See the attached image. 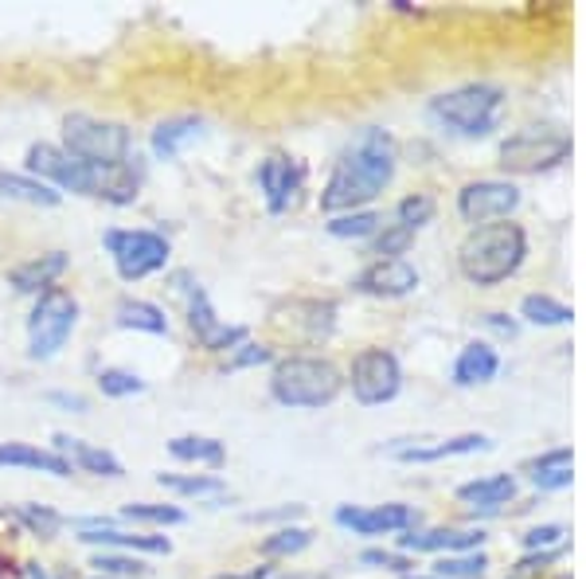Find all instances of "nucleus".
Wrapping results in <instances>:
<instances>
[{"label": "nucleus", "instance_id": "nucleus-5", "mask_svg": "<svg viewBox=\"0 0 586 579\" xmlns=\"http://www.w3.org/2000/svg\"><path fill=\"white\" fill-rule=\"evenodd\" d=\"M63 153L82 165H126L129 129L122 122H102L90 114H67L63 122Z\"/></svg>", "mask_w": 586, "mask_h": 579}, {"label": "nucleus", "instance_id": "nucleus-21", "mask_svg": "<svg viewBox=\"0 0 586 579\" xmlns=\"http://www.w3.org/2000/svg\"><path fill=\"white\" fill-rule=\"evenodd\" d=\"M55 446H59V454L63 458H75L82 470H90V474H106V478H122V462L114 458V454H106V451H98V446H90V442H82V439H67V435H55Z\"/></svg>", "mask_w": 586, "mask_h": 579}, {"label": "nucleus", "instance_id": "nucleus-46", "mask_svg": "<svg viewBox=\"0 0 586 579\" xmlns=\"http://www.w3.org/2000/svg\"><path fill=\"white\" fill-rule=\"evenodd\" d=\"M215 579H231V576H215Z\"/></svg>", "mask_w": 586, "mask_h": 579}, {"label": "nucleus", "instance_id": "nucleus-42", "mask_svg": "<svg viewBox=\"0 0 586 579\" xmlns=\"http://www.w3.org/2000/svg\"><path fill=\"white\" fill-rule=\"evenodd\" d=\"M364 564H383V568H407V559L395 552H364Z\"/></svg>", "mask_w": 586, "mask_h": 579}, {"label": "nucleus", "instance_id": "nucleus-15", "mask_svg": "<svg viewBox=\"0 0 586 579\" xmlns=\"http://www.w3.org/2000/svg\"><path fill=\"white\" fill-rule=\"evenodd\" d=\"M258 185H263L270 212H285L297 197V188H302V168L290 158H266L258 165Z\"/></svg>", "mask_w": 586, "mask_h": 579}, {"label": "nucleus", "instance_id": "nucleus-37", "mask_svg": "<svg viewBox=\"0 0 586 579\" xmlns=\"http://www.w3.org/2000/svg\"><path fill=\"white\" fill-rule=\"evenodd\" d=\"M156 481H161L165 490H176V493H219L224 490V481L219 478H176V474H156Z\"/></svg>", "mask_w": 586, "mask_h": 579}, {"label": "nucleus", "instance_id": "nucleus-7", "mask_svg": "<svg viewBox=\"0 0 586 579\" xmlns=\"http://www.w3.org/2000/svg\"><path fill=\"white\" fill-rule=\"evenodd\" d=\"M75 317H78V305L67 290H43L28 317V353L36 361H51V356L67 344L71 329H75Z\"/></svg>", "mask_w": 586, "mask_h": 579}, {"label": "nucleus", "instance_id": "nucleus-19", "mask_svg": "<svg viewBox=\"0 0 586 579\" xmlns=\"http://www.w3.org/2000/svg\"><path fill=\"white\" fill-rule=\"evenodd\" d=\"M0 466H28V470L55 474V478H67L71 462L55 451H39L28 442H0Z\"/></svg>", "mask_w": 586, "mask_h": 579}, {"label": "nucleus", "instance_id": "nucleus-13", "mask_svg": "<svg viewBox=\"0 0 586 579\" xmlns=\"http://www.w3.org/2000/svg\"><path fill=\"white\" fill-rule=\"evenodd\" d=\"M419 286V270L407 263V259H380L371 263L360 278H356V290L375 298H403Z\"/></svg>", "mask_w": 586, "mask_h": 579}, {"label": "nucleus", "instance_id": "nucleus-6", "mask_svg": "<svg viewBox=\"0 0 586 579\" xmlns=\"http://www.w3.org/2000/svg\"><path fill=\"white\" fill-rule=\"evenodd\" d=\"M571 149L575 141L563 126H527L500 146V165L508 173H539V168L559 165Z\"/></svg>", "mask_w": 586, "mask_h": 579}, {"label": "nucleus", "instance_id": "nucleus-16", "mask_svg": "<svg viewBox=\"0 0 586 579\" xmlns=\"http://www.w3.org/2000/svg\"><path fill=\"white\" fill-rule=\"evenodd\" d=\"M407 552H469L485 544L481 529H430V532H407L399 537Z\"/></svg>", "mask_w": 586, "mask_h": 579}, {"label": "nucleus", "instance_id": "nucleus-41", "mask_svg": "<svg viewBox=\"0 0 586 579\" xmlns=\"http://www.w3.org/2000/svg\"><path fill=\"white\" fill-rule=\"evenodd\" d=\"M563 540V525H544V529H532L524 537L527 549H551V544H559Z\"/></svg>", "mask_w": 586, "mask_h": 579}, {"label": "nucleus", "instance_id": "nucleus-32", "mask_svg": "<svg viewBox=\"0 0 586 579\" xmlns=\"http://www.w3.org/2000/svg\"><path fill=\"white\" fill-rule=\"evenodd\" d=\"M98 388H102V395H110V400H122V395H137L145 383L137 380L133 373H126V368H106V373H98Z\"/></svg>", "mask_w": 586, "mask_h": 579}, {"label": "nucleus", "instance_id": "nucleus-30", "mask_svg": "<svg viewBox=\"0 0 586 579\" xmlns=\"http://www.w3.org/2000/svg\"><path fill=\"white\" fill-rule=\"evenodd\" d=\"M488 568V559L481 556H446L434 564V579H481Z\"/></svg>", "mask_w": 586, "mask_h": 579}, {"label": "nucleus", "instance_id": "nucleus-38", "mask_svg": "<svg viewBox=\"0 0 586 579\" xmlns=\"http://www.w3.org/2000/svg\"><path fill=\"white\" fill-rule=\"evenodd\" d=\"M20 520H24L31 532H39V537H55V529L63 525V520H59V513L39 509V505H20Z\"/></svg>", "mask_w": 586, "mask_h": 579}, {"label": "nucleus", "instance_id": "nucleus-36", "mask_svg": "<svg viewBox=\"0 0 586 579\" xmlns=\"http://www.w3.org/2000/svg\"><path fill=\"white\" fill-rule=\"evenodd\" d=\"M395 216H399V224L415 227L419 231L422 224H430V216H434V200L430 197H407L399 207H395Z\"/></svg>", "mask_w": 586, "mask_h": 579}, {"label": "nucleus", "instance_id": "nucleus-22", "mask_svg": "<svg viewBox=\"0 0 586 579\" xmlns=\"http://www.w3.org/2000/svg\"><path fill=\"white\" fill-rule=\"evenodd\" d=\"M575 454H571V446H556V451H547L544 458L532 462V481H536L539 490H563V486H571V478H575Z\"/></svg>", "mask_w": 586, "mask_h": 579}, {"label": "nucleus", "instance_id": "nucleus-27", "mask_svg": "<svg viewBox=\"0 0 586 579\" xmlns=\"http://www.w3.org/2000/svg\"><path fill=\"white\" fill-rule=\"evenodd\" d=\"M117 325L141 329V333H168V317L149 302H122L117 305Z\"/></svg>", "mask_w": 586, "mask_h": 579}, {"label": "nucleus", "instance_id": "nucleus-2", "mask_svg": "<svg viewBox=\"0 0 586 579\" xmlns=\"http://www.w3.org/2000/svg\"><path fill=\"white\" fill-rule=\"evenodd\" d=\"M527 255V236L520 224H485L477 231H469L461 243L458 263L461 275L473 286H497L520 270Z\"/></svg>", "mask_w": 586, "mask_h": 579}, {"label": "nucleus", "instance_id": "nucleus-44", "mask_svg": "<svg viewBox=\"0 0 586 579\" xmlns=\"http://www.w3.org/2000/svg\"><path fill=\"white\" fill-rule=\"evenodd\" d=\"M28 576H31V579H51V576H48V571L39 568V564H31V568H28Z\"/></svg>", "mask_w": 586, "mask_h": 579}, {"label": "nucleus", "instance_id": "nucleus-28", "mask_svg": "<svg viewBox=\"0 0 586 579\" xmlns=\"http://www.w3.org/2000/svg\"><path fill=\"white\" fill-rule=\"evenodd\" d=\"M168 451H173V458H180V462H207V466H219V462H224V442L200 439V435L173 439L168 442Z\"/></svg>", "mask_w": 586, "mask_h": 579}, {"label": "nucleus", "instance_id": "nucleus-45", "mask_svg": "<svg viewBox=\"0 0 586 579\" xmlns=\"http://www.w3.org/2000/svg\"><path fill=\"white\" fill-rule=\"evenodd\" d=\"M407 579H434V576H407Z\"/></svg>", "mask_w": 586, "mask_h": 579}, {"label": "nucleus", "instance_id": "nucleus-29", "mask_svg": "<svg viewBox=\"0 0 586 579\" xmlns=\"http://www.w3.org/2000/svg\"><path fill=\"white\" fill-rule=\"evenodd\" d=\"M520 314L527 317L532 325H566L571 322V305L556 302V298H547V294H527L524 305H520Z\"/></svg>", "mask_w": 586, "mask_h": 579}, {"label": "nucleus", "instance_id": "nucleus-35", "mask_svg": "<svg viewBox=\"0 0 586 579\" xmlns=\"http://www.w3.org/2000/svg\"><path fill=\"white\" fill-rule=\"evenodd\" d=\"M309 529H282V532H273L270 540L263 544L266 556H293V552H302L309 549Z\"/></svg>", "mask_w": 586, "mask_h": 579}, {"label": "nucleus", "instance_id": "nucleus-18", "mask_svg": "<svg viewBox=\"0 0 586 579\" xmlns=\"http://www.w3.org/2000/svg\"><path fill=\"white\" fill-rule=\"evenodd\" d=\"M500 368V356L493 344H466L458 356V364H454V383H461V388H473V383H488L493 376H497Z\"/></svg>", "mask_w": 586, "mask_h": 579}, {"label": "nucleus", "instance_id": "nucleus-11", "mask_svg": "<svg viewBox=\"0 0 586 579\" xmlns=\"http://www.w3.org/2000/svg\"><path fill=\"white\" fill-rule=\"evenodd\" d=\"M520 192L517 185L508 180H477V185H466L458 197V212L469 224H488V219H500L508 212H517Z\"/></svg>", "mask_w": 586, "mask_h": 579}, {"label": "nucleus", "instance_id": "nucleus-34", "mask_svg": "<svg viewBox=\"0 0 586 579\" xmlns=\"http://www.w3.org/2000/svg\"><path fill=\"white\" fill-rule=\"evenodd\" d=\"M410 243H415V227H407V224H391V227H383V236L375 239V255H383V259H399Z\"/></svg>", "mask_w": 586, "mask_h": 579}, {"label": "nucleus", "instance_id": "nucleus-40", "mask_svg": "<svg viewBox=\"0 0 586 579\" xmlns=\"http://www.w3.org/2000/svg\"><path fill=\"white\" fill-rule=\"evenodd\" d=\"M266 361H270L266 344H239V353L227 361V368H251V364H266Z\"/></svg>", "mask_w": 586, "mask_h": 579}, {"label": "nucleus", "instance_id": "nucleus-17", "mask_svg": "<svg viewBox=\"0 0 586 579\" xmlns=\"http://www.w3.org/2000/svg\"><path fill=\"white\" fill-rule=\"evenodd\" d=\"M200 138H204V118H168L153 129V153L161 161H173Z\"/></svg>", "mask_w": 586, "mask_h": 579}, {"label": "nucleus", "instance_id": "nucleus-4", "mask_svg": "<svg viewBox=\"0 0 586 579\" xmlns=\"http://www.w3.org/2000/svg\"><path fill=\"white\" fill-rule=\"evenodd\" d=\"M500 102H505V90L488 87V83H473V87H458L449 95H438L430 102V118L442 122L449 134H461V138H485L488 129L497 126Z\"/></svg>", "mask_w": 586, "mask_h": 579}, {"label": "nucleus", "instance_id": "nucleus-10", "mask_svg": "<svg viewBox=\"0 0 586 579\" xmlns=\"http://www.w3.org/2000/svg\"><path fill=\"white\" fill-rule=\"evenodd\" d=\"M28 168L39 173V177L55 180L59 188H67V192H82V197H94V165H82L75 161L71 153L55 146H31L28 149Z\"/></svg>", "mask_w": 586, "mask_h": 579}, {"label": "nucleus", "instance_id": "nucleus-33", "mask_svg": "<svg viewBox=\"0 0 586 579\" xmlns=\"http://www.w3.org/2000/svg\"><path fill=\"white\" fill-rule=\"evenodd\" d=\"M126 520H149V525H176V520H184V513L176 509V505H145V501H133L122 509Z\"/></svg>", "mask_w": 586, "mask_h": 579}, {"label": "nucleus", "instance_id": "nucleus-20", "mask_svg": "<svg viewBox=\"0 0 586 579\" xmlns=\"http://www.w3.org/2000/svg\"><path fill=\"white\" fill-rule=\"evenodd\" d=\"M63 270H67V255H63V251H51V255L16 266L9 275V282L16 286L20 294H36V290H51V282H55Z\"/></svg>", "mask_w": 586, "mask_h": 579}, {"label": "nucleus", "instance_id": "nucleus-23", "mask_svg": "<svg viewBox=\"0 0 586 579\" xmlns=\"http://www.w3.org/2000/svg\"><path fill=\"white\" fill-rule=\"evenodd\" d=\"M485 446H488L485 435H461V439L438 442V446H395V458H403V462H442V458H454V454L485 451Z\"/></svg>", "mask_w": 586, "mask_h": 579}, {"label": "nucleus", "instance_id": "nucleus-8", "mask_svg": "<svg viewBox=\"0 0 586 579\" xmlns=\"http://www.w3.org/2000/svg\"><path fill=\"white\" fill-rule=\"evenodd\" d=\"M106 251L126 282H137L168 263V243L156 231H106Z\"/></svg>", "mask_w": 586, "mask_h": 579}, {"label": "nucleus", "instance_id": "nucleus-3", "mask_svg": "<svg viewBox=\"0 0 586 579\" xmlns=\"http://www.w3.org/2000/svg\"><path fill=\"white\" fill-rule=\"evenodd\" d=\"M341 373L336 364L321 361V356H290L273 368V400L285 407H324L341 392Z\"/></svg>", "mask_w": 586, "mask_h": 579}, {"label": "nucleus", "instance_id": "nucleus-12", "mask_svg": "<svg viewBox=\"0 0 586 579\" xmlns=\"http://www.w3.org/2000/svg\"><path fill=\"white\" fill-rule=\"evenodd\" d=\"M184 290H188V325H192L195 341L204 344V349L219 353V349H234V344L243 341L246 329L219 322V317H215V310H212V302H207V294L200 290V286L184 282Z\"/></svg>", "mask_w": 586, "mask_h": 579}, {"label": "nucleus", "instance_id": "nucleus-14", "mask_svg": "<svg viewBox=\"0 0 586 579\" xmlns=\"http://www.w3.org/2000/svg\"><path fill=\"white\" fill-rule=\"evenodd\" d=\"M415 513L410 505H375V509H356V505H341L336 509V525L360 532V537H380V532L407 529Z\"/></svg>", "mask_w": 586, "mask_h": 579}, {"label": "nucleus", "instance_id": "nucleus-1", "mask_svg": "<svg viewBox=\"0 0 586 579\" xmlns=\"http://www.w3.org/2000/svg\"><path fill=\"white\" fill-rule=\"evenodd\" d=\"M391 177H395V141L383 129H364L332 168L321 207L324 212H352V207L380 197Z\"/></svg>", "mask_w": 586, "mask_h": 579}, {"label": "nucleus", "instance_id": "nucleus-24", "mask_svg": "<svg viewBox=\"0 0 586 579\" xmlns=\"http://www.w3.org/2000/svg\"><path fill=\"white\" fill-rule=\"evenodd\" d=\"M512 493H517V481L508 478V474H493V478L466 481V486L458 490V498L473 501V505H481V509H497V505L512 501Z\"/></svg>", "mask_w": 586, "mask_h": 579}, {"label": "nucleus", "instance_id": "nucleus-31", "mask_svg": "<svg viewBox=\"0 0 586 579\" xmlns=\"http://www.w3.org/2000/svg\"><path fill=\"white\" fill-rule=\"evenodd\" d=\"M375 227H380V216H375V212H348V216H332L329 219V236L360 239V236H371Z\"/></svg>", "mask_w": 586, "mask_h": 579}, {"label": "nucleus", "instance_id": "nucleus-47", "mask_svg": "<svg viewBox=\"0 0 586 579\" xmlns=\"http://www.w3.org/2000/svg\"><path fill=\"white\" fill-rule=\"evenodd\" d=\"M94 579H110V576H94Z\"/></svg>", "mask_w": 586, "mask_h": 579}, {"label": "nucleus", "instance_id": "nucleus-9", "mask_svg": "<svg viewBox=\"0 0 586 579\" xmlns=\"http://www.w3.org/2000/svg\"><path fill=\"white\" fill-rule=\"evenodd\" d=\"M403 388L399 361L383 349H368V353L356 356L352 364V392L360 403H387L395 400Z\"/></svg>", "mask_w": 586, "mask_h": 579}, {"label": "nucleus", "instance_id": "nucleus-39", "mask_svg": "<svg viewBox=\"0 0 586 579\" xmlns=\"http://www.w3.org/2000/svg\"><path fill=\"white\" fill-rule=\"evenodd\" d=\"M94 568L102 571V576H141L145 564H137V559L129 556H114V552H102V556H94Z\"/></svg>", "mask_w": 586, "mask_h": 579}, {"label": "nucleus", "instance_id": "nucleus-43", "mask_svg": "<svg viewBox=\"0 0 586 579\" xmlns=\"http://www.w3.org/2000/svg\"><path fill=\"white\" fill-rule=\"evenodd\" d=\"M51 403H63V407H75V412H87V400L82 395H67V392H51Z\"/></svg>", "mask_w": 586, "mask_h": 579}, {"label": "nucleus", "instance_id": "nucleus-25", "mask_svg": "<svg viewBox=\"0 0 586 579\" xmlns=\"http://www.w3.org/2000/svg\"><path fill=\"white\" fill-rule=\"evenodd\" d=\"M0 197L24 200V204H36V207H55L59 204L55 188L43 185V180L20 177V173H4V177H0Z\"/></svg>", "mask_w": 586, "mask_h": 579}, {"label": "nucleus", "instance_id": "nucleus-26", "mask_svg": "<svg viewBox=\"0 0 586 579\" xmlns=\"http://www.w3.org/2000/svg\"><path fill=\"white\" fill-rule=\"evenodd\" d=\"M82 544H117V549H137V552H168L165 537H133V532H117L110 525H94L82 529Z\"/></svg>", "mask_w": 586, "mask_h": 579}]
</instances>
